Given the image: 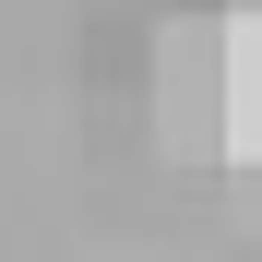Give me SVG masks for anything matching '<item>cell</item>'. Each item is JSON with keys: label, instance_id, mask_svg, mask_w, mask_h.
Instances as JSON below:
<instances>
[{"label": "cell", "instance_id": "obj_1", "mask_svg": "<svg viewBox=\"0 0 262 262\" xmlns=\"http://www.w3.org/2000/svg\"><path fill=\"white\" fill-rule=\"evenodd\" d=\"M155 131L167 155H227V24H167L155 36Z\"/></svg>", "mask_w": 262, "mask_h": 262}, {"label": "cell", "instance_id": "obj_2", "mask_svg": "<svg viewBox=\"0 0 262 262\" xmlns=\"http://www.w3.org/2000/svg\"><path fill=\"white\" fill-rule=\"evenodd\" d=\"M227 155L262 167V12H227Z\"/></svg>", "mask_w": 262, "mask_h": 262}, {"label": "cell", "instance_id": "obj_3", "mask_svg": "<svg viewBox=\"0 0 262 262\" xmlns=\"http://www.w3.org/2000/svg\"><path fill=\"white\" fill-rule=\"evenodd\" d=\"M238 12H262V0H238Z\"/></svg>", "mask_w": 262, "mask_h": 262}]
</instances>
